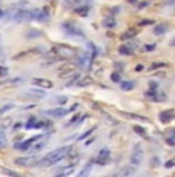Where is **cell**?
Here are the masks:
<instances>
[{
    "label": "cell",
    "instance_id": "obj_1",
    "mask_svg": "<svg viewBox=\"0 0 175 177\" xmlns=\"http://www.w3.org/2000/svg\"><path fill=\"white\" fill-rule=\"evenodd\" d=\"M71 146H62V148H59V149H54V151H51V153H48L43 159H40V162H39V165L37 166H42V168H45V166H51V165H55L57 162H60V160H63L64 157H66L68 154H71Z\"/></svg>",
    "mask_w": 175,
    "mask_h": 177
},
{
    "label": "cell",
    "instance_id": "obj_2",
    "mask_svg": "<svg viewBox=\"0 0 175 177\" xmlns=\"http://www.w3.org/2000/svg\"><path fill=\"white\" fill-rule=\"evenodd\" d=\"M46 57L49 59H72V57H77V49L72 48V46H68V45H55L54 48H51L48 51Z\"/></svg>",
    "mask_w": 175,
    "mask_h": 177
},
{
    "label": "cell",
    "instance_id": "obj_3",
    "mask_svg": "<svg viewBox=\"0 0 175 177\" xmlns=\"http://www.w3.org/2000/svg\"><path fill=\"white\" fill-rule=\"evenodd\" d=\"M141 162H143V148H141V145L137 143L131 153V165L137 168L141 165Z\"/></svg>",
    "mask_w": 175,
    "mask_h": 177
},
{
    "label": "cell",
    "instance_id": "obj_4",
    "mask_svg": "<svg viewBox=\"0 0 175 177\" xmlns=\"http://www.w3.org/2000/svg\"><path fill=\"white\" fill-rule=\"evenodd\" d=\"M28 8V2H17V3H14L11 8H9V11H8V20H15V17H17V14L20 12V11H23V10H26Z\"/></svg>",
    "mask_w": 175,
    "mask_h": 177
},
{
    "label": "cell",
    "instance_id": "obj_5",
    "mask_svg": "<svg viewBox=\"0 0 175 177\" xmlns=\"http://www.w3.org/2000/svg\"><path fill=\"white\" fill-rule=\"evenodd\" d=\"M39 162H40V157L39 156H28V157H18V159H15V163L17 165L26 166V168L39 165Z\"/></svg>",
    "mask_w": 175,
    "mask_h": 177
},
{
    "label": "cell",
    "instance_id": "obj_6",
    "mask_svg": "<svg viewBox=\"0 0 175 177\" xmlns=\"http://www.w3.org/2000/svg\"><path fill=\"white\" fill-rule=\"evenodd\" d=\"M63 29H64V32L66 34H69V35H75V37H85V32H83V29L80 28L78 25H75V23H63Z\"/></svg>",
    "mask_w": 175,
    "mask_h": 177
},
{
    "label": "cell",
    "instance_id": "obj_7",
    "mask_svg": "<svg viewBox=\"0 0 175 177\" xmlns=\"http://www.w3.org/2000/svg\"><path fill=\"white\" fill-rule=\"evenodd\" d=\"M92 59H94V57H92V54H89V52H83V54H80L77 57V65L80 68L88 69L89 65H91V62H92Z\"/></svg>",
    "mask_w": 175,
    "mask_h": 177
},
{
    "label": "cell",
    "instance_id": "obj_8",
    "mask_svg": "<svg viewBox=\"0 0 175 177\" xmlns=\"http://www.w3.org/2000/svg\"><path fill=\"white\" fill-rule=\"evenodd\" d=\"M137 45H138V43H137L135 40H131V42H127L126 45L120 46V48H118V52H120V54H123V56H131L132 52L135 51Z\"/></svg>",
    "mask_w": 175,
    "mask_h": 177
},
{
    "label": "cell",
    "instance_id": "obj_9",
    "mask_svg": "<svg viewBox=\"0 0 175 177\" xmlns=\"http://www.w3.org/2000/svg\"><path fill=\"white\" fill-rule=\"evenodd\" d=\"M109 157H111V151L109 149H101V151L97 154V157H95V163L97 165H100V166H105L108 162H109Z\"/></svg>",
    "mask_w": 175,
    "mask_h": 177
},
{
    "label": "cell",
    "instance_id": "obj_10",
    "mask_svg": "<svg viewBox=\"0 0 175 177\" xmlns=\"http://www.w3.org/2000/svg\"><path fill=\"white\" fill-rule=\"evenodd\" d=\"M46 116H51V117H63V116H66L68 114V109H64V108H54V109H46L45 111Z\"/></svg>",
    "mask_w": 175,
    "mask_h": 177
},
{
    "label": "cell",
    "instance_id": "obj_11",
    "mask_svg": "<svg viewBox=\"0 0 175 177\" xmlns=\"http://www.w3.org/2000/svg\"><path fill=\"white\" fill-rule=\"evenodd\" d=\"M20 99H43L45 97V93L43 91H26V93H22Z\"/></svg>",
    "mask_w": 175,
    "mask_h": 177
},
{
    "label": "cell",
    "instance_id": "obj_12",
    "mask_svg": "<svg viewBox=\"0 0 175 177\" xmlns=\"http://www.w3.org/2000/svg\"><path fill=\"white\" fill-rule=\"evenodd\" d=\"M40 139H43L42 134H40V136H35V137H31V139H28L26 142H23V143H17L15 146H17V148H20V149H29V148L35 143V142H37V140H40Z\"/></svg>",
    "mask_w": 175,
    "mask_h": 177
},
{
    "label": "cell",
    "instance_id": "obj_13",
    "mask_svg": "<svg viewBox=\"0 0 175 177\" xmlns=\"http://www.w3.org/2000/svg\"><path fill=\"white\" fill-rule=\"evenodd\" d=\"M32 85L35 86H42V88H52V82L48 79H32Z\"/></svg>",
    "mask_w": 175,
    "mask_h": 177
},
{
    "label": "cell",
    "instance_id": "obj_14",
    "mask_svg": "<svg viewBox=\"0 0 175 177\" xmlns=\"http://www.w3.org/2000/svg\"><path fill=\"white\" fill-rule=\"evenodd\" d=\"M92 83H94V80H92V79L91 77H78V80L75 82V85L77 86H89V85H92Z\"/></svg>",
    "mask_w": 175,
    "mask_h": 177
},
{
    "label": "cell",
    "instance_id": "obj_15",
    "mask_svg": "<svg viewBox=\"0 0 175 177\" xmlns=\"http://www.w3.org/2000/svg\"><path fill=\"white\" fill-rule=\"evenodd\" d=\"M172 111H163L161 114H160V122L161 123H169L172 119H174V116H172Z\"/></svg>",
    "mask_w": 175,
    "mask_h": 177
},
{
    "label": "cell",
    "instance_id": "obj_16",
    "mask_svg": "<svg viewBox=\"0 0 175 177\" xmlns=\"http://www.w3.org/2000/svg\"><path fill=\"white\" fill-rule=\"evenodd\" d=\"M40 140H42V139H40ZM46 145H48V140H42V142H39V140H37L35 143L31 146V151H32V153H37V151H40L42 148H45Z\"/></svg>",
    "mask_w": 175,
    "mask_h": 177
},
{
    "label": "cell",
    "instance_id": "obj_17",
    "mask_svg": "<svg viewBox=\"0 0 175 177\" xmlns=\"http://www.w3.org/2000/svg\"><path fill=\"white\" fill-rule=\"evenodd\" d=\"M80 5H83L81 3V0H64V6L68 8H72V10H75L77 6H80Z\"/></svg>",
    "mask_w": 175,
    "mask_h": 177
},
{
    "label": "cell",
    "instance_id": "obj_18",
    "mask_svg": "<svg viewBox=\"0 0 175 177\" xmlns=\"http://www.w3.org/2000/svg\"><path fill=\"white\" fill-rule=\"evenodd\" d=\"M74 11H75L78 15L86 17V15H88V12H89V6H88V5H85V6H83V5H80V6H77Z\"/></svg>",
    "mask_w": 175,
    "mask_h": 177
},
{
    "label": "cell",
    "instance_id": "obj_19",
    "mask_svg": "<svg viewBox=\"0 0 175 177\" xmlns=\"http://www.w3.org/2000/svg\"><path fill=\"white\" fill-rule=\"evenodd\" d=\"M49 20V11L46 8H42L39 14V22H48Z\"/></svg>",
    "mask_w": 175,
    "mask_h": 177
},
{
    "label": "cell",
    "instance_id": "obj_20",
    "mask_svg": "<svg viewBox=\"0 0 175 177\" xmlns=\"http://www.w3.org/2000/svg\"><path fill=\"white\" fill-rule=\"evenodd\" d=\"M103 25L106 26V28H114V26H115V19L112 15H108V17L103 19Z\"/></svg>",
    "mask_w": 175,
    "mask_h": 177
},
{
    "label": "cell",
    "instance_id": "obj_21",
    "mask_svg": "<svg viewBox=\"0 0 175 177\" xmlns=\"http://www.w3.org/2000/svg\"><path fill=\"white\" fill-rule=\"evenodd\" d=\"M166 99H168V95H166L163 91H157V93L154 94V97H152L154 102H163V100H166Z\"/></svg>",
    "mask_w": 175,
    "mask_h": 177
},
{
    "label": "cell",
    "instance_id": "obj_22",
    "mask_svg": "<svg viewBox=\"0 0 175 177\" xmlns=\"http://www.w3.org/2000/svg\"><path fill=\"white\" fill-rule=\"evenodd\" d=\"M54 173L59 174V176H66V174L74 173V166H68V168H63V170H55Z\"/></svg>",
    "mask_w": 175,
    "mask_h": 177
},
{
    "label": "cell",
    "instance_id": "obj_23",
    "mask_svg": "<svg viewBox=\"0 0 175 177\" xmlns=\"http://www.w3.org/2000/svg\"><path fill=\"white\" fill-rule=\"evenodd\" d=\"M166 31H168V26H166V25H157L155 29H154V34H155V35H161V34H164Z\"/></svg>",
    "mask_w": 175,
    "mask_h": 177
},
{
    "label": "cell",
    "instance_id": "obj_24",
    "mask_svg": "<svg viewBox=\"0 0 175 177\" xmlns=\"http://www.w3.org/2000/svg\"><path fill=\"white\" fill-rule=\"evenodd\" d=\"M137 29H129V31H126L123 35H122V40H127V39H132V37H135L137 35Z\"/></svg>",
    "mask_w": 175,
    "mask_h": 177
},
{
    "label": "cell",
    "instance_id": "obj_25",
    "mask_svg": "<svg viewBox=\"0 0 175 177\" xmlns=\"http://www.w3.org/2000/svg\"><path fill=\"white\" fill-rule=\"evenodd\" d=\"M120 86H122L123 91H131L132 88L135 86V83L134 82H120Z\"/></svg>",
    "mask_w": 175,
    "mask_h": 177
},
{
    "label": "cell",
    "instance_id": "obj_26",
    "mask_svg": "<svg viewBox=\"0 0 175 177\" xmlns=\"http://www.w3.org/2000/svg\"><path fill=\"white\" fill-rule=\"evenodd\" d=\"M135 168V166H134ZM132 168V165L129 166V168H124V170H122V171H118V176H132L134 173H135V170Z\"/></svg>",
    "mask_w": 175,
    "mask_h": 177
},
{
    "label": "cell",
    "instance_id": "obj_27",
    "mask_svg": "<svg viewBox=\"0 0 175 177\" xmlns=\"http://www.w3.org/2000/svg\"><path fill=\"white\" fill-rule=\"evenodd\" d=\"M6 146V134H5V129L0 128V148H5Z\"/></svg>",
    "mask_w": 175,
    "mask_h": 177
},
{
    "label": "cell",
    "instance_id": "obj_28",
    "mask_svg": "<svg viewBox=\"0 0 175 177\" xmlns=\"http://www.w3.org/2000/svg\"><path fill=\"white\" fill-rule=\"evenodd\" d=\"M37 120L35 117H31L29 120H28V123H26V129H32V128H35V125H37Z\"/></svg>",
    "mask_w": 175,
    "mask_h": 177
},
{
    "label": "cell",
    "instance_id": "obj_29",
    "mask_svg": "<svg viewBox=\"0 0 175 177\" xmlns=\"http://www.w3.org/2000/svg\"><path fill=\"white\" fill-rule=\"evenodd\" d=\"M134 131L137 132V134H140V136H143V137H146V131L141 128V126H138V125H135L134 126Z\"/></svg>",
    "mask_w": 175,
    "mask_h": 177
},
{
    "label": "cell",
    "instance_id": "obj_30",
    "mask_svg": "<svg viewBox=\"0 0 175 177\" xmlns=\"http://www.w3.org/2000/svg\"><path fill=\"white\" fill-rule=\"evenodd\" d=\"M91 168H92V163H88V165H86V168H85V170H83V171L80 173V177H85L86 174H89V171H91Z\"/></svg>",
    "mask_w": 175,
    "mask_h": 177
},
{
    "label": "cell",
    "instance_id": "obj_31",
    "mask_svg": "<svg viewBox=\"0 0 175 177\" xmlns=\"http://www.w3.org/2000/svg\"><path fill=\"white\" fill-rule=\"evenodd\" d=\"M111 79H112V82H115V83L122 82V76H120L118 73H112V76H111Z\"/></svg>",
    "mask_w": 175,
    "mask_h": 177
},
{
    "label": "cell",
    "instance_id": "obj_32",
    "mask_svg": "<svg viewBox=\"0 0 175 177\" xmlns=\"http://www.w3.org/2000/svg\"><path fill=\"white\" fill-rule=\"evenodd\" d=\"M54 102H57V103H64V102H68V97H64V95H60V97H54Z\"/></svg>",
    "mask_w": 175,
    "mask_h": 177
},
{
    "label": "cell",
    "instance_id": "obj_33",
    "mask_svg": "<svg viewBox=\"0 0 175 177\" xmlns=\"http://www.w3.org/2000/svg\"><path fill=\"white\" fill-rule=\"evenodd\" d=\"M6 60V54H5V49L2 46V42H0V62H5Z\"/></svg>",
    "mask_w": 175,
    "mask_h": 177
},
{
    "label": "cell",
    "instance_id": "obj_34",
    "mask_svg": "<svg viewBox=\"0 0 175 177\" xmlns=\"http://www.w3.org/2000/svg\"><path fill=\"white\" fill-rule=\"evenodd\" d=\"M166 143H168L169 146H175V136H171L166 139Z\"/></svg>",
    "mask_w": 175,
    "mask_h": 177
},
{
    "label": "cell",
    "instance_id": "obj_35",
    "mask_svg": "<svg viewBox=\"0 0 175 177\" xmlns=\"http://www.w3.org/2000/svg\"><path fill=\"white\" fill-rule=\"evenodd\" d=\"M164 166L166 168H172V166H175V159H172V160H168L164 163Z\"/></svg>",
    "mask_w": 175,
    "mask_h": 177
},
{
    "label": "cell",
    "instance_id": "obj_36",
    "mask_svg": "<svg viewBox=\"0 0 175 177\" xmlns=\"http://www.w3.org/2000/svg\"><path fill=\"white\" fill-rule=\"evenodd\" d=\"M163 66H166V63H152L151 69H158V68H163Z\"/></svg>",
    "mask_w": 175,
    "mask_h": 177
},
{
    "label": "cell",
    "instance_id": "obj_37",
    "mask_svg": "<svg viewBox=\"0 0 175 177\" xmlns=\"http://www.w3.org/2000/svg\"><path fill=\"white\" fill-rule=\"evenodd\" d=\"M92 131H94V128H91V129H89L88 132H85V134H81V136H80L78 139H80V140H83V139H86V137H88V136L91 134V132H92Z\"/></svg>",
    "mask_w": 175,
    "mask_h": 177
},
{
    "label": "cell",
    "instance_id": "obj_38",
    "mask_svg": "<svg viewBox=\"0 0 175 177\" xmlns=\"http://www.w3.org/2000/svg\"><path fill=\"white\" fill-rule=\"evenodd\" d=\"M6 73H8V69L5 66H0V76H6Z\"/></svg>",
    "mask_w": 175,
    "mask_h": 177
},
{
    "label": "cell",
    "instance_id": "obj_39",
    "mask_svg": "<svg viewBox=\"0 0 175 177\" xmlns=\"http://www.w3.org/2000/svg\"><path fill=\"white\" fill-rule=\"evenodd\" d=\"M168 5L169 6H175V0H168Z\"/></svg>",
    "mask_w": 175,
    "mask_h": 177
},
{
    "label": "cell",
    "instance_id": "obj_40",
    "mask_svg": "<svg viewBox=\"0 0 175 177\" xmlns=\"http://www.w3.org/2000/svg\"><path fill=\"white\" fill-rule=\"evenodd\" d=\"M135 71H143V65H137L135 66Z\"/></svg>",
    "mask_w": 175,
    "mask_h": 177
},
{
    "label": "cell",
    "instance_id": "obj_41",
    "mask_svg": "<svg viewBox=\"0 0 175 177\" xmlns=\"http://www.w3.org/2000/svg\"><path fill=\"white\" fill-rule=\"evenodd\" d=\"M154 48H155L154 45H147V46H146V49H147V51H152Z\"/></svg>",
    "mask_w": 175,
    "mask_h": 177
},
{
    "label": "cell",
    "instance_id": "obj_42",
    "mask_svg": "<svg viewBox=\"0 0 175 177\" xmlns=\"http://www.w3.org/2000/svg\"><path fill=\"white\" fill-rule=\"evenodd\" d=\"M149 23H151V20H143L141 22V25H149Z\"/></svg>",
    "mask_w": 175,
    "mask_h": 177
},
{
    "label": "cell",
    "instance_id": "obj_43",
    "mask_svg": "<svg viewBox=\"0 0 175 177\" xmlns=\"http://www.w3.org/2000/svg\"><path fill=\"white\" fill-rule=\"evenodd\" d=\"M146 5H147V3H144V2H143V3H140V5H138V8H144Z\"/></svg>",
    "mask_w": 175,
    "mask_h": 177
},
{
    "label": "cell",
    "instance_id": "obj_44",
    "mask_svg": "<svg viewBox=\"0 0 175 177\" xmlns=\"http://www.w3.org/2000/svg\"><path fill=\"white\" fill-rule=\"evenodd\" d=\"M129 3H137V0H127Z\"/></svg>",
    "mask_w": 175,
    "mask_h": 177
},
{
    "label": "cell",
    "instance_id": "obj_45",
    "mask_svg": "<svg viewBox=\"0 0 175 177\" xmlns=\"http://www.w3.org/2000/svg\"><path fill=\"white\" fill-rule=\"evenodd\" d=\"M171 45H172V46H175V39H174V40L171 42Z\"/></svg>",
    "mask_w": 175,
    "mask_h": 177
},
{
    "label": "cell",
    "instance_id": "obj_46",
    "mask_svg": "<svg viewBox=\"0 0 175 177\" xmlns=\"http://www.w3.org/2000/svg\"><path fill=\"white\" fill-rule=\"evenodd\" d=\"M172 136H175V129H174V132H172Z\"/></svg>",
    "mask_w": 175,
    "mask_h": 177
},
{
    "label": "cell",
    "instance_id": "obj_47",
    "mask_svg": "<svg viewBox=\"0 0 175 177\" xmlns=\"http://www.w3.org/2000/svg\"><path fill=\"white\" fill-rule=\"evenodd\" d=\"M0 17H2V10H0Z\"/></svg>",
    "mask_w": 175,
    "mask_h": 177
},
{
    "label": "cell",
    "instance_id": "obj_48",
    "mask_svg": "<svg viewBox=\"0 0 175 177\" xmlns=\"http://www.w3.org/2000/svg\"><path fill=\"white\" fill-rule=\"evenodd\" d=\"M0 2H2V0H0Z\"/></svg>",
    "mask_w": 175,
    "mask_h": 177
}]
</instances>
